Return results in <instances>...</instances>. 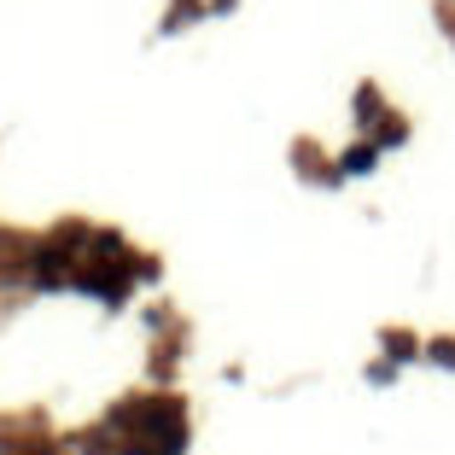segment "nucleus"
I'll list each match as a JSON object with an SVG mask.
<instances>
[{
  "instance_id": "nucleus-3",
  "label": "nucleus",
  "mask_w": 455,
  "mask_h": 455,
  "mask_svg": "<svg viewBox=\"0 0 455 455\" xmlns=\"http://www.w3.org/2000/svg\"><path fill=\"white\" fill-rule=\"evenodd\" d=\"M438 362H450V368H455V345H438Z\"/></svg>"
},
{
  "instance_id": "nucleus-2",
  "label": "nucleus",
  "mask_w": 455,
  "mask_h": 455,
  "mask_svg": "<svg viewBox=\"0 0 455 455\" xmlns=\"http://www.w3.org/2000/svg\"><path fill=\"white\" fill-rule=\"evenodd\" d=\"M345 170H350V175H368V170H374V147H356V152L345 158Z\"/></svg>"
},
{
  "instance_id": "nucleus-1",
  "label": "nucleus",
  "mask_w": 455,
  "mask_h": 455,
  "mask_svg": "<svg viewBox=\"0 0 455 455\" xmlns=\"http://www.w3.org/2000/svg\"><path fill=\"white\" fill-rule=\"evenodd\" d=\"M123 427H129V455H181L188 443V420H181V403L170 397H147L123 409Z\"/></svg>"
}]
</instances>
